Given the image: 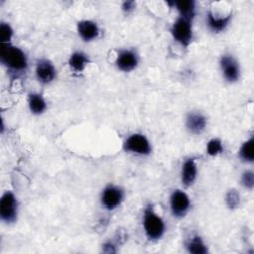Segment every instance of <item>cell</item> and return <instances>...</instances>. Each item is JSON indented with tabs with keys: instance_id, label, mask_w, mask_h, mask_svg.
I'll list each match as a JSON object with an SVG mask.
<instances>
[{
	"instance_id": "cell-3",
	"label": "cell",
	"mask_w": 254,
	"mask_h": 254,
	"mask_svg": "<svg viewBox=\"0 0 254 254\" xmlns=\"http://www.w3.org/2000/svg\"><path fill=\"white\" fill-rule=\"evenodd\" d=\"M173 38L182 46H189L192 39L191 20L179 17L171 28Z\"/></svg>"
},
{
	"instance_id": "cell-20",
	"label": "cell",
	"mask_w": 254,
	"mask_h": 254,
	"mask_svg": "<svg viewBox=\"0 0 254 254\" xmlns=\"http://www.w3.org/2000/svg\"><path fill=\"white\" fill-rule=\"evenodd\" d=\"M223 151V146L222 143L219 139H211L208 141L207 145H206V152L209 156H216L218 154H220Z\"/></svg>"
},
{
	"instance_id": "cell-5",
	"label": "cell",
	"mask_w": 254,
	"mask_h": 254,
	"mask_svg": "<svg viewBox=\"0 0 254 254\" xmlns=\"http://www.w3.org/2000/svg\"><path fill=\"white\" fill-rule=\"evenodd\" d=\"M123 148L126 152L147 156L151 153V145L148 139L139 133L130 135L124 142Z\"/></svg>"
},
{
	"instance_id": "cell-23",
	"label": "cell",
	"mask_w": 254,
	"mask_h": 254,
	"mask_svg": "<svg viewBox=\"0 0 254 254\" xmlns=\"http://www.w3.org/2000/svg\"><path fill=\"white\" fill-rule=\"evenodd\" d=\"M241 183L244 188L252 190L254 186V174L252 171H246L242 174L241 177Z\"/></svg>"
},
{
	"instance_id": "cell-6",
	"label": "cell",
	"mask_w": 254,
	"mask_h": 254,
	"mask_svg": "<svg viewBox=\"0 0 254 254\" xmlns=\"http://www.w3.org/2000/svg\"><path fill=\"white\" fill-rule=\"evenodd\" d=\"M170 205L174 216L183 217L186 215L190 208V197L185 191L181 190H176L171 194Z\"/></svg>"
},
{
	"instance_id": "cell-16",
	"label": "cell",
	"mask_w": 254,
	"mask_h": 254,
	"mask_svg": "<svg viewBox=\"0 0 254 254\" xmlns=\"http://www.w3.org/2000/svg\"><path fill=\"white\" fill-rule=\"evenodd\" d=\"M28 105H29L30 111L36 115L42 114L47 108V103L44 97L40 93H35V92L29 94Z\"/></svg>"
},
{
	"instance_id": "cell-4",
	"label": "cell",
	"mask_w": 254,
	"mask_h": 254,
	"mask_svg": "<svg viewBox=\"0 0 254 254\" xmlns=\"http://www.w3.org/2000/svg\"><path fill=\"white\" fill-rule=\"evenodd\" d=\"M18 202L17 198L11 191H6L0 200V216L6 223H12L17 219Z\"/></svg>"
},
{
	"instance_id": "cell-1",
	"label": "cell",
	"mask_w": 254,
	"mask_h": 254,
	"mask_svg": "<svg viewBox=\"0 0 254 254\" xmlns=\"http://www.w3.org/2000/svg\"><path fill=\"white\" fill-rule=\"evenodd\" d=\"M0 61L12 71H24L28 65L25 53L20 48L11 44H1Z\"/></svg>"
},
{
	"instance_id": "cell-11",
	"label": "cell",
	"mask_w": 254,
	"mask_h": 254,
	"mask_svg": "<svg viewBox=\"0 0 254 254\" xmlns=\"http://www.w3.org/2000/svg\"><path fill=\"white\" fill-rule=\"evenodd\" d=\"M77 33L85 42H90L96 39L99 35V29L95 22L90 20H82L77 23Z\"/></svg>"
},
{
	"instance_id": "cell-8",
	"label": "cell",
	"mask_w": 254,
	"mask_h": 254,
	"mask_svg": "<svg viewBox=\"0 0 254 254\" xmlns=\"http://www.w3.org/2000/svg\"><path fill=\"white\" fill-rule=\"evenodd\" d=\"M220 67L225 79L229 82L236 81L240 76L239 64L232 56H223L220 59Z\"/></svg>"
},
{
	"instance_id": "cell-12",
	"label": "cell",
	"mask_w": 254,
	"mask_h": 254,
	"mask_svg": "<svg viewBox=\"0 0 254 254\" xmlns=\"http://www.w3.org/2000/svg\"><path fill=\"white\" fill-rule=\"evenodd\" d=\"M187 129L192 134H200L206 127V118L198 112L189 113L186 119Z\"/></svg>"
},
{
	"instance_id": "cell-15",
	"label": "cell",
	"mask_w": 254,
	"mask_h": 254,
	"mask_svg": "<svg viewBox=\"0 0 254 254\" xmlns=\"http://www.w3.org/2000/svg\"><path fill=\"white\" fill-rule=\"evenodd\" d=\"M169 4L174 5L178 12L180 13V17L187 18L192 20L195 11V3L192 0H183V1H174L169 2Z\"/></svg>"
},
{
	"instance_id": "cell-2",
	"label": "cell",
	"mask_w": 254,
	"mask_h": 254,
	"mask_svg": "<svg viewBox=\"0 0 254 254\" xmlns=\"http://www.w3.org/2000/svg\"><path fill=\"white\" fill-rule=\"evenodd\" d=\"M143 226L146 236L153 241L159 240L165 233V223L151 205H148L144 210Z\"/></svg>"
},
{
	"instance_id": "cell-18",
	"label": "cell",
	"mask_w": 254,
	"mask_h": 254,
	"mask_svg": "<svg viewBox=\"0 0 254 254\" xmlns=\"http://www.w3.org/2000/svg\"><path fill=\"white\" fill-rule=\"evenodd\" d=\"M187 249L192 254H205L207 253V247L198 235H194L187 243Z\"/></svg>"
},
{
	"instance_id": "cell-7",
	"label": "cell",
	"mask_w": 254,
	"mask_h": 254,
	"mask_svg": "<svg viewBox=\"0 0 254 254\" xmlns=\"http://www.w3.org/2000/svg\"><path fill=\"white\" fill-rule=\"evenodd\" d=\"M123 197V190L119 187L109 185L101 193V203L106 209L112 210L121 204Z\"/></svg>"
},
{
	"instance_id": "cell-21",
	"label": "cell",
	"mask_w": 254,
	"mask_h": 254,
	"mask_svg": "<svg viewBox=\"0 0 254 254\" xmlns=\"http://www.w3.org/2000/svg\"><path fill=\"white\" fill-rule=\"evenodd\" d=\"M225 201L229 208H236L240 203L239 193L235 190H229L225 195Z\"/></svg>"
},
{
	"instance_id": "cell-19",
	"label": "cell",
	"mask_w": 254,
	"mask_h": 254,
	"mask_svg": "<svg viewBox=\"0 0 254 254\" xmlns=\"http://www.w3.org/2000/svg\"><path fill=\"white\" fill-rule=\"evenodd\" d=\"M253 143H254V140H253V137H251L250 139H248L242 144L239 150V157L241 158L242 161L246 163H252L254 161Z\"/></svg>"
},
{
	"instance_id": "cell-14",
	"label": "cell",
	"mask_w": 254,
	"mask_h": 254,
	"mask_svg": "<svg viewBox=\"0 0 254 254\" xmlns=\"http://www.w3.org/2000/svg\"><path fill=\"white\" fill-rule=\"evenodd\" d=\"M231 20V14L225 17H217L212 12L207 13V26L213 33H219L226 29Z\"/></svg>"
},
{
	"instance_id": "cell-24",
	"label": "cell",
	"mask_w": 254,
	"mask_h": 254,
	"mask_svg": "<svg viewBox=\"0 0 254 254\" xmlns=\"http://www.w3.org/2000/svg\"><path fill=\"white\" fill-rule=\"evenodd\" d=\"M135 2L134 1H126L122 4V9L125 12H130L135 8Z\"/></svg>"
},
{
	"instance_id": "cell-10",
	"label": "cell",
	"mask_w": 254,
	"mask_h": 254,
	"mask_svg": "<svg viewBox=\"0 0 254 254\" xmlns=\"http://www.w3.org/2000/svg\"><path fill=\"white\" fill-rule=\"evenodd\" d=\"M138 64V56L131 50H121L116 58V65L122 71H131Z\"/></svg>"
},
{
	"instance_id": "cell-9",
	"label": "cell",
	"mask_w": 254,
	"mask_h": 254,
	"mask_svg": "<svg viewBox=\"0 0 254 254\" xmlns=\"http://www.w3.org/2000/svg\"><path fill=\"white\" fill-rule=\"evenodd\" d=\"M36 76L41 83L47 84L52 82L56 77V68L48 60H40L36 64Z\"/></svg>"
},
{
	"instance_id": "cell-22",
	"label": "cell",
	"mask_w": 254,
	"mask_h": 254,
	"mask_svg": "<svg viewBox=\"0 0 254 254\" xmlns=\"http://www.w3.org/2000/svg\"><path fill=\"white\" fill-rule=\"evenodd\" d=\"M13 36V30L7 23H1L0 25V41L1 44H9Z\"/></svg>"
},
{
	"instance_id": "cell-13",
	"label": "cell",
	"mask_w": 254,
	"mask_h": 254,
	"mask_svg": "<svg viewBox=\"0 0 254 254\" xmlns=\"http://www.w3.org/2000/svg\"><path fill=\"white\" fill-rule=\"evenodd\" d=\"M196 174H197V168H196L194 159L190 158L185 161V163L182 166V172H181L182 183L184 184V186L186 187L191 186L195 181Z\"/></svg>"
},
{
	"instance_id": "cell-17",
	"label": "cell",
	"mask_w": 254,
	"mask_h": 254,
	"mask_svg": "<svg viewBox=\"0 0 254 254\" xmlns=\"http://www.w3.org/2000/svg\"><path fill=\"white\" fill-rule=\"evenodd\" d=\"M88 62V57L82 52H74L68 59V64L74 71H82Z\"/></svg>"
}]
</instances>
